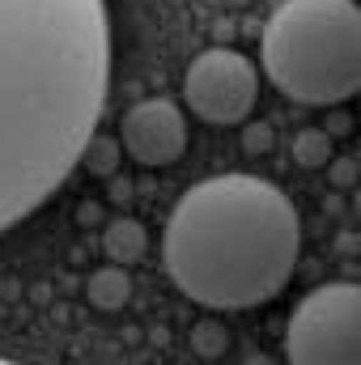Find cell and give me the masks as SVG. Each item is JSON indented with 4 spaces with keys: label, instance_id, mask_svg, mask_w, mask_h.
I'll list each match as a JSON object with an SVG mask.
<instances>
[{
    "label": "cell",
    "instance_id": "1",
    "mask_svg": "<svg viewBox=\"0 0 361 365\" xmlns=\"http://www.w3.org/2000/svg\"><path fill=\"white\" fill-rule=\"evenodd\" d=\"M106 86V0H0V234L73 175Z\"/></svg>",
    "mask_w": 361,
    "mask_h": 365
},
{
    "label": "cell",
    "instance_id": "2",
    "mask_svg": "<svg viewBox=\"0 0 361 365\" xmlns=\"http://www.w3.org/2000/svg\"><path fill=\"white\" fill-rule=\"evenodd\" d=\"M298 208L260 175L195 182L162 234L171 280L208 310H251L272 302L298 268Z\"/></svg>",
    "mask_w": 361,
    "mask_h": 365
},
{
    "label": "cell",
    "instance_id": "3",
    "mask_svg": "<svg viewBox=\"0 0 361 365\" xmlns=\"http://www.w3.org/2000/svg\"><path fill=\"white\" fill-rule=\"evenodd\" d=\"M260 64L285 98L336 106L361 90L357 0H285L264 26Z\"/></svg>",
    "mask_w": 361,
    "mask_h": 365
},
{
    "label": "cell",
    "instance_id": "4",
    "mask_svg": "<svg viewBox=\"0 0 361 365\" xmlns=\"http://www.w3.org/2000/svg\"><path fill=\"white\" fill-rule=\"evenodd\" d=\"M289 365H361V284L332 280L306 293L285 327Z\"/></svg>",
    "mask_w": 361,
    "mask_h": 365
},
{
    "label": "cell",
    "instance_id": "5",
    "mask_svg": "<svg viewBox=\"0 0 361 365\" xmlns=\"http://www.w3.org/2000/svg\"><path fill=\"white\" fill-rule=\"evenodd\" d=\"M183 93H187V106L200 119L230 128V123H243L255 110L260 73H255V64L243 51H234V47H208V51H200L187 64Z\"/></svg>",
    "mask_w": 361,
    "mask_h": 365
},
{
    "label": "cell",
    "instance_id": "6",
    "mask_svg": "<svg viewBox=\"0 0 361 365\" xmlns=\"http://www.w3.org/2000/svg\"><path fill=\"white\" fill-rule=\"evenodd\" d=\"M119 136H123V149L141 166H171L187 149V119L171 98H145L128 106Z\"/></svg>",
    "mask_w": 361,
    "mask_h": 365
},
{
    "label": "cell",
    "instance_id": "7",
    "mask_svg": "<svg viewBox=\"0 0 361 365\" xmlns=\"http://www.w3.org/2000/svg\"><path fill=\"white\" fill-rule=\"evenodd\" d=\"M90 293H93V302L98 306H119L123 302V293H128V280L119 272H98L90 280Z\"/></svg>",
    "mask_w": 361,
    "mask_h": 365
},
{
    "label": "cell",
    "instance_id": "8",
    "mask_svg": "<svg viewBox=\"0 0 361 365\" xmlns=\"http://www.w3.org/2000/svg\"><path fill=\"white\" fill-rule=\"evenodd\" d=\"M293 153H298L302 166H319V162H327V136L323 132H302L293 140Z\"/></svg>",
    "mask_w": 361,
    "mask_h": 365
},
{
    "label": "cell",
    "instance_id": "9",
    "mask_svg": "<svg viewBox=\"0 0 361 365\" xmlns=\"http://www.w3.org/2000/svg\"><path fill=\"white\" fill-rule=\"evenodd\" d=\"M111 251H115L119 259L136 255V251H141V230H136L132 221H119V225H111Z\"/></svg>",
    "mask_w": 361,
    "mask_h": 365
},
{
    "label": "cell",
    "instance_id": "10",
    "mask_svg": "<svg viewBox=\"0 0 361 365\" xmlns=\"http://www.w3.org/2000/svg\"><path fill=\"white\" fill-rule=\"evenodd\" d=\"M81 162H90L93 175H106V170H115V145H102L98 136H90V145L81 149Z\"/></svg>",
    "mask_w": 361,
    "mask_h": 365
},
{
    "label": "cell",
    "instance_id": "11",
    "mask_svg": "<svg viewBox=\"0 0 361 365\" xmlns=\"http://www.w3.org/2000/svg\"><path fill=\"white\" fill-rule=\"evenodd\" d=\"M0 365H17V361H4V357H0Z\"/></svg>",
    "mask_w": 361,
    "mask_h": 365
}]
</instances>
